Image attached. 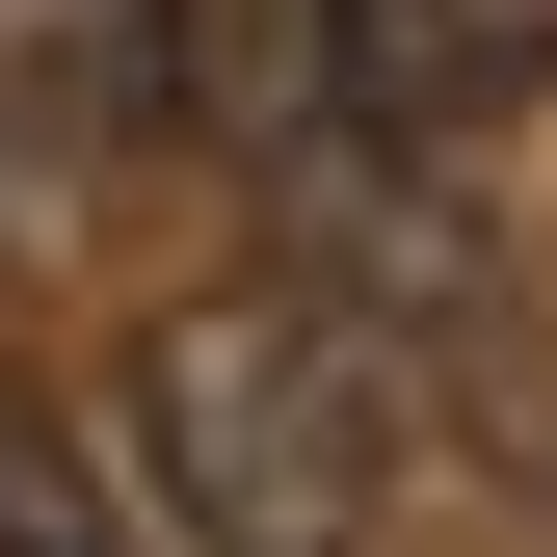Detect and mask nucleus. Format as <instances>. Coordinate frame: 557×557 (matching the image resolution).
<instances>
[{"instance_id": "1", "label": "nucleus", "mask_w": 557, "mask_h": 557, "mask_svg": "<svg viewBox=\"0 0 557 557\" xmlns=\"http://www.w3.org/2000/svg\"><path fill=\"white\" fill-rule=\"evenodd\" d=\"M133 478L186 505V557H372L398 505V372L319 265H239L133 345Z\"/></svg>"}, {"instance_id": "2", "label": "nucleus", "mask_w": 557, "mask_h": 557, "mask_svg": "<svg viewBox=\"0 0 557 557\" xmlns=\"http://www.w3.org/2000/svg\"><path fill=\"white\" fill-rule=\"evenodd\" d=\"M319 81L372 160H478L557 107V0H319Z\"/></svg>"}, {"instance_id": "3", "label": "nucleus", "mask_w": 557, "mask_h": 557, "mask_svg": "<svg viewBox=\"0 0 557 557\" xmlns=\"http://www.w3.org/2000/svg\"><path fill=\"white\" fill-rule=\"evenodd\" d=\"M0 557H133V478L81 425H27V398H0Z\"/></svg>"}]
</instances>
